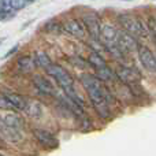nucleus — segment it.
<instances>
[{"mask_svg":"<svg viewBox=\"0 0 156 156\" xmlns=\"http://www.w3.org/2000/svg\"><path fill=\"white\" fill-rule=\"evenodd\" d=\"M81 82L85 86L89 100L93 104L97 114L101 118H108L110 116V107H108L107 93H105V89L101 83V80L96 78L94 76H90V74H82Z\"/></svg>","mask_w":156,"mask_h":156,"instance_id":"obj_1","label":"nucleus"},{"mask_svg":"<svg viewBox=\"0 0 156 156\" xmlns=\"http://www.w3.org/2000/svg\"><path fill=\"white\" fill-rule=\"evenodd\" d=\"M118 21L122 25V27H125V30L130 32L132 34L137 36V37H147L148 36V29L144 26L143 21L136 18V16L122 14V15L118 16Z\"/></svg>","mask_w":156,"mask_h":156,"instance_id":"obj_2","label":"nucleus"},{"mask_svg":"<svg viewBox=\"0 0 156 156\" xmlns=\"http://www.w3.org/2000/svg\"><path fill=\"white\" fill-rule=\"evenodd\" d=\"M45 70L48 71L49 76H51L60 86H62L65 92L66 90H70V89H74V80H73V77H71L63 67H60V66H58V65H52V63H51V65H49Z\"/></svg>","mask_w":156,"mask_h":156,"instance_id":"obj_3","label":"nucleus"},{"mask_svg":"<svg viewBox=\"0 0 156 156\" xmlns=\"http://www.w3.org/2000/svg\"><path fill=\"white\" fill-rule=\"evenodd\" d=\"M116 41H118L119 47L125 52H134V51H138V48H140L137 40L134 38V34H132L127 30H118Z\"/></svg>","mask_w":156,"mask_h":156,"instance_id":"obj_4","label":"nucleus"},{"mask_svg":"<svg viewBox=\"0 0 156 156\" xmlns=\"http://www.w3.org/2000/svg\"><path fill=\"white\" fill-rule=\"evenodd\" d=\"M33 136H34L36 141H37L38 144H41V145L47 149H55L59 145L56 137H55L52 133L47 132V130H44V129H34L33 130Z\"/></svg>","mask_w":156,"mask_h":156,"instance_id":"obj_5","label":"nucleus"},{"mask_svg":"<svg viewBox=\"0 0 156 156\" xmlns=\"http://www.w3.org/2000/svg\"><path fill=\"white\" fill-rule=\"evenodd\" d=\"M138 58L145 70L156 73V56L148 47H140L138 48Z\"/></svg>","mask_w":156,"mask_h":156,"instance_id":"obj_6","label":"nucleus"},{"mask_svg":"<svg viewBox=\"0 0 156 156\" xmlns=\"http://www.w3.org/2000/svg\"><path fill=\"white\" fill-rule=\"evenodd\" d=\"M81 21H82L88 34L90 36L93 40H99L101 26H100L99 19L96 18V15H82L81 16Z\"/></svg>","mask_w":156,"mask_h":156,"instance_id":"obj_7","label":"nucleus"},{"mask_svg":"<svg viewBox=\"0 0 156 156\" xmlns=\"http://www.w3.org/2000/svg\"><path fill=\"white\" fill-rule=\"evenodd\" d=\"M115 74H116V77L125 83H134V82L140 81V74H138L137 71L127 67V66H123V65L116 66Z\"/></svg>","mask_w":156,"mask_h":156,"instance_id":"obj_8","label":"nucleus"},{"mask_svg":"<svg viewBox=\"0 0 156 156\" xmlns=\"http://www.w3.org/2000/svg\"><path fill=\"white\" fill-rule=\"evenodd\" d=\"M63 29L69 33V34L74 36L77 38H85L86 37V29L83 23H81L78 19H67L63 23Z\"/></svg>","mask_w":156,"mask_h":156,"instance_id":"obj_9","label":"nucleus"},{"mask_svg":"<svg viewBox=\"0 0 156 156\" xmlns=\"http://www.w3.org/2000/svg\"><path fill=\"white\" fill-rule=\"evenodd\" d=\"M33 85L36 86L37 90H40L41 93H44V94H55L56 93L54 83L43 76H34L33 77Z\"/></svg>","mask_w":156,"mask_h":156,"instance_id":"obj_10","label":"nucleus"},{"mask_svg":"<svg viewBox=\"0 0 156 156\" xmlns=\"http://www.w3.org/2000/svg\"><path fill=\"white\" fill-rule=\"evenodd\" d=\"M23 111L30 118H41V115H43V105L37 100L29 99L26 100V107H25Z\"/></svg>","mask_w":156,"mask_h":156,"instance_id":"obj_11","label":"nucleus"},{"mask_svg":"<svg viewBox=\"0 0 156 156\" xmlns=\"http://www.w3.org/2000/svg\"><path fill=\"white\" fill-rule=\"evenodd\" d=\"M100 38H101L104 45L110 43H115L116 38H118V30L111 25H104V26H101V30H100Z\"/></svg>","mask_w":156,"mask_h":156,"instance_id":"obj_12","label":"nucleus"},{"mask_svg":"<svg viewBox=\"0 0 156 156\" xmlns=\"http://www.w3.org/2000/svg\"><path fill=\"white\" fill-rule=\"evenodd\" d=\"M0 133H2V136L4 137V140L10 141V143H19V141H22L21 129H15V127L4 125V127H3V130Z\"/></svg>","mask_w":156,"mask_h":156,"instance_id":"obj_13","label":"nucleus"},{"mask_svg":"<svg viewBox=\"0 0 156 156\" xmlns=\"http://www.w3.org/2000/svg\"><path fill=\"white\" fill-rule=\"evenodd\" d=\"M5 96H7V99L11 101V104L14 105L15 110H19V111L25 110V107H26V100L22 96H19L18 93H12V92H7Z\"/></svg>","mask_w":156,"mask_h":156,"instance_id":"obj_14","label":"nucleus"},{"mask_svg":"<svg viewBox=\"0 0 156 156\" xmlns=\"http://www.w3.org/2000/svg\"><path fill=\"white\" fill-rule=\"evenodd\" d=\"M36 66V60L33 59L32 56H22L18 59V69L23 73H29V71H33Z\"/></svg>","mask_w":156,"mask_h":156,"instance_id":"obj_15","label":"nucleus"},{"mask_svg":"<svg viewBox=\"0 0 156 156\" xmlns=\"http://www.w3.org/2000/svg\"><path fill=\"white\" fill-rule=\"evenodd\" d=\"M96 71H97V77H99L101 81H104V82H111V81H114V78L116 77L115 71L111 70L107 65L96 69Z\"/></svg>","mask_w":156,"mask_h":156,"instance_id":"obj_16","label":"nucleus"},{"mask_svg":"<svg viewBox=\"0 0 156 156\" xmlns=\"http://www.w3.org/2000/svg\"><path fill=\"white\" fill-rule=\"evenodd\" d=\"M4 123L7 125V126L15 127V129H22L25 122H23V119L19 115H16V114H8V115L4 116Z\"/></svg>","mask_w":156,"mask_h":156,"instance_id":"obj_17","label":"nucleus"},{"mask_svg":"<svg viewBox=\"0 0 156 156\" xmlns=\"http://www.w3.org/2000/svg\"><path fill=\"white\" fill-rule=\"evenodd\" d=\"M27 2L29 0H2V5L11 8L14 11H18V10H23L27 5Z\"/></svg>","mask_w":156,"mask_h":156,"instance_id":"obj_18","label":"nucleus"},{"mask_svg":"<svg viewBox=\"0 0 156 156\" xmlns=\"http://www.w3.org/2000/svg\"><path fill=\"white\" fill-rule=\"evenodd\" d=\"M34 60H36V65L43 67V69H47L49 65H51V59L48 58V55H47L45 52H36Z\"/></svg>","mask_w":156,"mask_h":156,"instance_id":"obj_19","label":"nucleus"},{"mask_svg":"<svg viewBox=\"0 0 156 156\" xmlns=\"http://www.w3.org/2000/svg\"><path fill=\"white\" fill-rule=\"evenodd\" d=\"M88 62H89V65H90L92 67H94V69H99V67H101V66L105 65V62L103 60V58L100 56L97 52H93V54L89 55Z\"/></svg>","mask_w":156,"mask_h":156,"instance_id":"obj_20","label":"nucleus"},{"mask_svg":"<svg viewBox=\"0 0 156 156\" xmlns=\"http://www.w3.org/2000/svg\"><path fill=\"white\" fill-rule=\"evenodd\" d=\"M14 16V12L11 11V8H0V21H5V19H10Z\"/></svg>","mask_w":156,"mask_h":156,"instance_id":"obj_21","label":"nucleus"},{"mask_svg":"<svg viewBox=\"0 0 156 156\" xmlns=\"http://www.w3.org/2000/svg\"><path fill=\"white\" fill-rule=\"evenodd\" d=\"M11 108H14V105L7 99V96H2L0 94V110H11Z\"/></svg>","mask_w":156,"mask_h":156,"instance_id":"obj_22","label":"nucleus"},{"mask_svg":"<svg viewBox=\"0 0 156 156\" xmlns=\"http://www.w3.org/2000/svg\"><path fill=\"white\" fill-rule=\"evenodd\" d=\"M63 27H62V25H59V23H56L55 21H52V22H49L48 25H47V30H49V32H60Z\"/></svg>","mask_w":156,"mask_h":156,"instance_id":"obj_23","label":"nucleus"},{"mask_svg":"<svg viewBox=\"0 0 156 156\" xmlns=\"http://www.w3.org/2000/svg\"><path fill=\"white\" fill-rule=\"evenodd\" d=\"M148 26H149V32H151L152 37H154L155 41H156V21H155V19H152V18L149 19Z\"/></svg>","mask_w":156,"mask_h":156,"instance_id":"obj_24","label":"nucleus"},{"mask_svg":"<svg viewBox=\"0 0 156 156\" xmlns=\"http://www.w3.org/2000/svg\"><path fill=\"white\" fill-rule=\"evenodd\" d=\"M16 49H18V45H15V47H12V48H11V51L10 52H7V54L4 55V58H7V56H11V55L14 54V52L16 51Z\"/></svg>","mask_w":156,"mask_h":156,"instance_id":"obj_25","label":"nucleus"},{"mask_svg":"<svg viewBox=\"0 0 156 156\" xmlns=\"http://www.w3.org/2000/svg\"><path fill=\"white\" fill-rule=\"evenodd\" d=\"M4 118H2V116H0V132H2L3 130V127H4Z\"/></svg>","mask_w":156,"mask_h":156,"instance_id":"obj_26","label":"nucleus"},{"mask_svg":"<svg viewBox=\"0 0 156 156\" xmlns=\"http://www.w3.org/2000/svg\"><path fill=\"white\" fill-rule=\"evenodd\" d=\"M29 2H36V0H29Z\"/></svg>","mask_w":156,"mask_h":156,"instance_id":"obj_27","label":"nucleus"},{"mask_svg":"<svg viewBox=\"0 0 156 156\" xmlns=\"http://www.w3.org/2000/svg\"><path fill=\"white\" fill-rule=\"evenodd\" d=\"M0 155H3V154H2V152H0Z\"/></svg>","mask_w":156,"mask_h":156,"instance_id":"obj_28","label":"nucleus"}]
</instances>
